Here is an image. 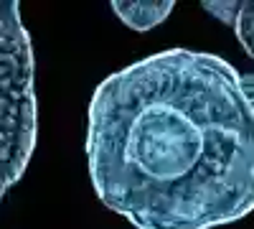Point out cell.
I'll use <instances>...</instances> for the list:
<instances>
[{
  "label": "cell",
  "mask_w": 254,
  "mask_h": 229,
  "mask_svg": "<svg viewBox=\"0 0 254 229\" xmlns=\"http://www.w3.org/2000/svg\"><path fill=\"white\" fill-rule=\"evenodd\" d=\"M173 5H176L173 0H115L112 10L127 28L145 33V31L160 26L171 15Z\"/></svg>",
  "instance_id": "3957f363"
},
{
  "label": "cell",
  "mask_w": 254,
  "mask_h": 229,
  "mask_svg": "<svg viewBox=\"0 0 254 229\" xmlns=\"http://www.w3.org/2000/svg\"><path fill=\"white\" fill-rule=\"evenodd\" d=\"M237 38L244 46V51L249 56H254V0L252 3H242L239 18H237Z\"/></svg>",
  "instance_id": "277c9868"
},
{
  "label": "cell",
  "mask_w": 254,
  "mask_h": 229,
  "mask_svg": "<svg viewBox=\"0 0 254 229\" xmlns=\"http://www.w3.org/2000/svg\"><path fill=\"white\" fill-rule=\"evenodd\" d=\"M33 49L15 0H0V199L23 176L36 148Z\"/></svg>",
  "instance_id": "7a4b0ae2"
},
{
  "label": "cell",
  "mask_w": 254,
  "mask_h": 229,
  "mask_svg": "<svg viewBox=\"0 0 254 229\" xmlns=\"http://www.w3.org/2000/svg\"><path fill=\"white\" fill-rule=\"evenodd\" d=\"M203 8L208 13H214L216 18H221L224 23L229 26H237V18H239V10H242V3H237V0H221V3H203Z\"/></svg>",
  "instance_id": "5b68a950"
},
{
  "label": "cell",
  "mask_w": 254,
  "mask_h": 229,
  "mask_svg": "<svg viewBox=\"0 0 254 229\" xmlns=\"http://www.w3.org/2000/svg\"><path fill=\"white\" fill-rule=\"evenodd\" d=\"M97 196L137 229H211L254 212V112L214 54L171 49L92 94Z\"/></svg>",
  "instance_id": "6da1fadb"
},
{
  "label": "cell",
  "mask_w": 254,
  "mask_h": 229,
  "mask_svg": "<svg viewBox=\"0 0 254 229\" xmlns=\"http://www.w3.org/2000/svg\"><path fill=\"white\" fill-rule=\"evenodd\" d=\"M242 92H244V97L249 102L252 112H254V74H244L242 76Z\"/></svg>",
  "instance_id": "8992f818"
}]
</instances>
